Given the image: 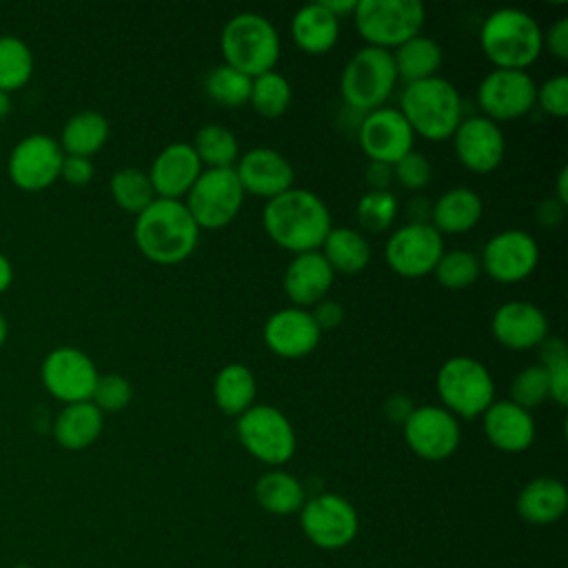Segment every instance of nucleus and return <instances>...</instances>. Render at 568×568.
I'll return each mask as SVG.
<instances>
[{
    "mask_svg": "<svg viewBox=\"0 0 568 568\" xmlns=\"http://www.w3.org/2000/svg\"><path fill=\"white\" fill-rule=\"evenodd\" d=\"M262 226L280 248L300 255L320 251L333 229V220L328 206L315 191L293 186L264 204Z\"/></svg>",
    "mask_w": 568,
    "mask_h": 568,
    "instance_id": "nucleus-1",
    "label": "nucleus"
},
{
    "mask_svg": "<svg viewBox=\"0 0 568 568\" xmlns=\"http://www.w3.org/2000/svg\"><path fill=\"white\" fill-rule=\"evenodd\" d=\"M138 251L160 266H173L191 257L200 244V226L182 200L155 197L133 222Z\"/></svg>",
    "mask_w": 568,
    "mask_h": 568,
    "instance_id": "nucleus-2",
    "label": "nucleus"
},
{
    "mask_svg": "<svg viewBox=\"0 0 568 568\" xmlns=\"http://www.w3.org/2000/svg\"><path fill=\"white\" fill-rule=\"evenodd\" d=\"M539 22L524 9L490 11L479 29V47L495 69L526 71L544 51Z\"/></svg>",
    "mask_w": 568,
    "mask_h": 568,
    "instance_id": "nucleus-3",
    "label": "nucleus"
},
{
    "mask_svg": "<svg viewBox=\"0 0 568 568\" xmlns=\"http://www.w3.org/2000/svg\"><path fill=\"white\" fill-rule=\"evenodd\" d=\"M399 113L406 118L415 135L430 142L448 140L462 122V95L457 87L442 78L404 84L399 93Z\"/></svg>",
    "mask_w": 568,
    "mask_h": 568,
    "instance_id": "nucleus-4",
    "label": "nucleus"
},
{
    "mask_svg": "<svg viewBox=\"0 0 568 568\" xmlns=\"http://www.w3.org/2000/svg\"><path fill=\"white\" fill-rule=\"evenodd\" d=\"M280 33L275 24L255 11H240L226 20L220 33V51L224 64L257 78L266 71H275L280 60Z\"/></svg>",
    "mask_w": 568,
    "mask_h": 568,
    "instance_id": "nucleus-5",
    "label": "nucleus"
},
{
    "mask_svg": "<svg viewBox=\"0 0 568 568\" xmlns=\"http://www.w3.org/2000/svg\"><path fill=\"white\" fill-rule=\"evenodd\" d=\"M435 390L442 402L439 406L457 419L481 417L495 402V382L490 371L470 355L448 357L435 375Z\"/></svg>",
    "mask_w": 568,
    "mask_h": 568,
    "instance_id": "nucleus-6",
    "label": "nucleus"
},
{
    "mask_svg": "<svg viewBox=\"0 0 568 568\" xmlns=\"http://www.w3.org/2000/svg\"><path fill=\"white\" fill-rule=\"evenodd\" d=\"M397 84V71L390 51L377 47L357 49L339 75V93L348 109L368 113L390 98Z\"/></svg>",
    "mask_w": 568,
    "mask_h": 568,
    "instance_id": "nucleus-7",
    "label": "nucleus"
},
{
    "mask_svg": "<svg viewBox=\"0 0 568 568\" xmlns=\"http://www.w3.org/2000/svg\"><path fill=\"white\" fill-rule=\"evenodd\" d=\"M353 20L366 47L393 51L422 33L426 9L417 0H357Z\"/></svg>",
    "mask_w": 568,
    "mask_h": 568,
    "instance_id": "nucleus-8",
    "label": "nucleus"
},
{
    "mask_svg": "<svg viewBox=\"0 0 568 568\" xmlns=\"http://www.w3.org/2000/svg\"><path fill=\"white\" fill-rule=\"evenodd\" d=\"M235 435L242 448L257 462L282 468L297 448V437L291 419L271 404H253L235 422Z\"/></svg>",
    "mask_w": 568,
    "mask_h": 568,
    "instance_id": "nucleus-9",
    "label": "nucleus"
},
{
    "mask_svg": "<svg viewBox=\"0 0 568 568\" xmlns=\"http://www.w3.org/2000/svg\"><path fill=\"white\" fill-rule=\"evenodd\" d=\"M244 197V189L233 169H204L184 195V206L200 231H217L237 217Z\"/></svg>",
    "mask_w": 568,
    "mask_h": 568,
    "instance_id": "nucleus-10",
    "label": "nucleus"
},
{
    "mask_svg": "<svg viewBox=\"0 0 568 568\" xmlns=\"http://www.w3.org/2000/svg\"><path fill=\"white\" fill-rule=\"evenodd\" d=\"M300 528L304 537L322 550H339L355 541L359 515L355 506L337 493H320L300 508Z\"/></svg>",
    "mask_w": 568,
    "mask_h": 568,
    "instance_id": "nucleus-11",
    "label": "nucleus"
},
{
    "mask_svg": "<svg viewBox=\"0 0 568 568\" xmlns=\"http://www.w3.org/2000/svg\"><path fill=\"white\" fill-rule=\"evenodd\" d=\"M444 253V237L430 222H406L384 244L386 266L399 277H424L435 271Z\"/></svg>",
    "mask_w": 568,
    "mask_h": 568,
    "instance_id": "nucleus-12",
    "label": "nucleus"
},
{
    "mask_svg": "<svg viewBox=\"0 0 568 568\" xmlns=\"http://www.w3.org/2000/svg\"><path fill=\"white\" fill-rule=\"evenodd\" d=\"M406 446L426 462L448 459L462 444L459 419L439 404L415 406L402 424Z\"/></svg>",
    "mask_w": 568,
    "mask_h": 568,
    "instance_id": "nucleus-13",
    "label": "nucleus"
},
{
    "mask_svg": "<svg viewBox=\"0 0 568 568\" xmlns=\"http://www.w3.org/2000/svg\"><path fill=\"white\" fill-rule=\"evenodd\" d=\"M481 273L499 284H517L532 275L539 264L537 240L521 229H504L490 235L481 248Z\"/></svg>",
    "mask_w": 568,
    "mask_h": 568,
    "instance_id": "nucleus-14",
    "label": "nucleus"
},
{
    "mask_svg": "<svg viewBox=\"0 0 568 568\" xmlns=\"http://www.w3.org/2000/svg\"><path fill=\"white\" fill-rule=\"evenodd\" d=\"M537 82L528 71L493 69L477 87V104L481 115L493 122L524 118L532 111Z\"/></svg>",
    "mask_w": 568,
    "mask_h": 568,
    "instance_id": "nucleus-15",
    "label": "nucleus"
},
{
    "mask_svg": "<svg viewBox=\"0 0 568 568\" xmlns=\"http://www.w3.org/2000/svg\"><path fill=\"white\" fill-rule=\"evenodd\" d=\"M95 362L75 346L51 348L40 366L44 388L62 404L89 402L98 382Z\"/></svg>",
    "mask_w": 568,
    "mask_h": 568,
    "instance_id": "nucleus-16",
    "label": "nucleus"
},
{
    "mask_svg": "<svg viewBox=\"0 0 568 568\" xmlns=\"http://www.w3.org/2000/svg\"><path fill=\"white\" fill-rule=\"evenodd\" d=\"M60 142L47 133H29L20 138L7 160L9 178L24 191H40L60 178L62 166Z\"/></svg>",
    "mask_w": 568,
    "mask_h": 568,
    "instance_id": "nucleus-17",
    "label": "nucleus"
},
{
    "mask_svg": "<svg viewBox=\"0 0 568 568\" xmlns=\"http://www.w3.org/2000/svg\"><path fill=\"white\" fill-rule=\"evenodd\" d=\"M357 142L371 162L390 166L415 151V133L395 106H379L364 113L357 126Z\"/></svg>",
    "mask_w": 568,
    "mask_h": 568,
    "instance_id": "nucleus-18",
    "label": "nucleus"
},
{
    "mask_svg": "<svg viewBox=\"0 0 568 568\" xmlns=\"http://www.w3.org/2000/svg\"><path fill=\"white\" fill-rule=\"evenodd\" d=\"M457 162L477 175L493 173L499 169L506 155V138L497 122L484 115L462 118L455 133L450 135Z\"/></svg>",
    "mask_w": 568,
    "mask_h": 568,
    "instance_id": "nucleus-19",
    "label": "nucleus"
},
{
    "mask_svg": "<svg viewBox=\"0 0 568 568\" xmlns=\"http://www.w3.org/2000/svg\"><path fill=\"white\" fill-rule=\"evenodd\" d=\"M244 195L273 200L293 189L295 171L286 155L268 146H255L242 153L233 166Z\"/></svg>",
    "mask_w": 568,
    "mask_h": 568,
    "instance_id": "nucleus-20",
    "label": "nucleus"
},
{
    "mask_svg": "<svg viewBox=\"0 0 568 568\" xmlns=\"http://www.w3.org/2000/svg\"><path fill=\"white\" fill-rule=\"evenodd\" d=\"M262 337L273 355L282 359H302L320 346L322 331L308 308L284 306L268 315Z\"/></svg>",
    "mask_w": 568,
    "mask_h": 568,
    "instance_id": "nucleus-21",
    "label": "nucleus"
},
{
    "mask_svg": "<svg viewBox=\"0 0 568 568\" xmlns=\"http://www.w3.org/2000/svg\"><path fill=\"white\" fill-rule=\"evenodd\" d=\"M490 333L504 348L530 351L548 337V317L532 302L510 300L495 308L490 317Z\"/></svg>",
    "mask_w": 568,
    "mask_h": 568,
    "instance_id": "nucleus-22",
    "label": "nucleus"
},
{
    "mask_svg": "<svg viewBox=\"0 0 568 568\" xmlns=\"http://www.w3.org/2000/svg\"><path fill=\"white\" fill-rule=\"evenodd\" d=\"M202 171L204 166L195 155L191 142H171L153 158L146 175L151 180L155 197L182 200Z\"/></svg>",
    "mask_w": 568,
    "mask_h": 568,
    "instance_id": "nucleus-23",
    "label": "nucleus"
},
{
    "mask_svg": "<svg viewBox=\"0 0 568 568\" xmlns=\"http://www.w3.org/2000/svg\"><path fill=\"white\" fill-rule=\"evenodd\" d=\"M484 435L501 453H524L535 442L532 413L510 399H495L481 415Z\"/></svg>",
    "mask_w": 568,
    "mask_h": 568,
    "instance_id": "nucleus-24",
    "label": "nucleus"
},
{
    "mask_svg": "<svg viewBox=\"0 0 568 568\" xmlns=\"http://www.w3.org/2000/svg\"><path fill=\"white\" fill-rule=\"evenodd\" d=\"M335 280L333 268L324 260L320 251H308L293 255L288 262L282 286L286 297L291 300V306L297 308H313L317 302L326 297Z\"/></svg>",
    "mask_w": 568,
    "mask_h": 568,
    "instance_id": "nucleus-25",
    "label": "nucleus"
},
{
    "mask_svg": "<svg viewBox=\"0 0 568 568\" xmlns=\"http://www.w3.org/2000/svg\"><path fill=\"white\" fill-rule=\"evenodd\" d=\"M517 515L530 526H550L568 508V488L557 477H535L526 481L515 499Z\"/></svg>",
    "mask_w": 568,
    "mask_h": 568,
    "instance_id": "nucleus-26",
    "label": "nucleus"
},
{
    "mask_svg": "<svg viewBox=\"0 0 568 568\" xmlns=\"http://www.w3.org/2000/svg\"><path fill=\"white\" fill-rule=\"evenodd\" d=\"M484 215V202L470 186H453L442 193L430 209L433 229L444 235L470 233Z\"/></svg>",
    "mask_w": 568,
    "mask_h": 568,
    "instance_id": "nucleus-27",
    "label": "nucleus"
},
{
    "mask_svg": "<svg viewBox=\"0 0 568 568\" xmlns=\"http://www.w3.org/2000/svg\"><path fill=\"white\" fill-rule=\"evenodd\" d=\"M291 38L306 55H324L339 40V20L322 2L300 7L291 18Z\"/></svg>",
    "mask_w": 568,
    "mask_h": 568,
    "instance_id": "nucleus-28",
    "label": "nucleus"
},
{
    "mask_svg": "<svg viewBox=\"0 0 568 568\" xmlns=\"http://www.w3.org/2000/svg\"><path fill=\"white\" fill-rule=\"evenodd\" d=\"M102 426L104 413L89 399L64 404L53 417L51 433L58 446L67 450H84L100 437Z\"/></svg>",
    "mask_w": 568,
    "mask_h": 568,
    "instance_id": "nucleus-29",
    "label": "nucleus"
},
{
    "mask_svg": "<svg viewBox=\"0 0 568 568\" xmlns=\"http://www.w3.org/2000/svg\"><path fill=\"white\" fill-rule=\"evenodd\" d=\"M320 253L333 268V273L355 275L371 264V244L366 235L353 226H333L324 237Z\"/></svg>",
    "mask_w": 568,
    "mask_h": 568,
    "instance_id": "nucleus-30",
    "label": "nucleus"
},
{
    "mask_svg": "<svg viewBox=\"0 0 568 568\" xmlns=\"http://www.w3.org/2000/svg\"><path fill=\"white\" fill-rule=\"evenodd\" d=\"M253 495L262 510L277 515V517L300 513V508L306 501L302 481L282 468H271V470L262 473L255 481Z\"/></svg>",
    "mask_w": 568,
    "mask_h": 568,
    "instance_id": "nucleus-31",
    "label": "nucleus"
},
{
    "mask_svg": "<svg viewBox=\"0 0 568 568\" xmlns=\"http://www.w3.org/2000/svg\"><path fill=\"white\" fill-rule=\"evenodd\" d=\"M390 55L397 71V80H402L404 84L435 78L444 62V51L439 42L424 33L406 40L404 44L393 49Z\"/></svg>",
    "mask_w": 568,
    "mask_h": 568,
    "instance_id": "nucleus-32",
    "label": "nucleus"
},
{
    "mask_svg": "<svg viewBox=\"0 0 568 568\" xmlns=\"http://www.w3.org/2000/svg\"><path fill=\"white\" fill-rule=\"evenodd\" d=\"M257 382L253 371L242 362L224 364L213 379V399L224 415L240 417L255 404Z\"/></svg>",
    "mask_w": 568,
    "mask_h": 568,
    "instance_id": "nucleus-33",
    "label": "nucleus"
},
{
    "mask_svg": "<svg viewBox=\"0 0 568 568\" xmlns=\"http://www.w3.org/2000/svg\"><path fill=\"white\" fill-rule=\"evenodd\" d=\"M109 140V120L93 109L73 113L60 131V149L64 155L91 158Z\"/></svg>",
    "mask_w": 568,
    "mask_h": 568,
    "instance_id": "nucleus-34",
    "label": "nucleus"
},
{
    "mask_svg": "<svg viewBox=\"0 0 568 568\" xmlns=\"http://www.w3.org/2000/svg\"><path fill=\"white\" fill-rule=\"evenodd\" d=\"M204 169H233L240 158V142L224 124H202L191 142Z\"/></svg>",
    "mask_w": 568,
    "mask_h": 568,
    "instance_id": "nucleus-35",
    "label": "nucleus"
},
{
    "mask_svg": "<svg viewBox=\"0 0 568 568\" xmlns=\"http://www.w3.org/2000/svg\"><path fill=\"white\" fill-rule=\"evenodd\" d=\"M291 102H293V89L282 73L266 71L257 78H251L248 104L257 115L280 118L288 111Z\"/></svg>",
    "mask_w": 568,
    "mask_h": 568,
    "instance_id": "nucleus-36",
    "label": "nucleus"
},
{
    "mask_svg": "<svg viewBox=\"0 0 568 568\" xmlns=\"http://www.w3.org/2000/svg\"><path fill=\"white\" fill-rule=\"evenodd\" d=\"M33 51L13 33L0 36V89L11 93L24 87L33 75Z\"/></svg>",
    "mask_w": 568,
    "mask_h": 568,
    "instance_id": "nucleus-37",
    "label": "nucleus"
},
{
    "mask_svg": "<svg viewBox=\"0 0 568 568\" xmlns=\"http://www.w3.org/2000/svg\"><path fill=\"white\" fill-rule=\"evenodd\" d=\"M109 191H111L113 202L122 211L133 213V215L142 213L155 200V193H153L146 171H140L135 166L118 169L109 180Z\"/></svg>",
    "mask_w": 568,
    "mask_h": 568,
    "instance_id": "nucleus-38",
    "label": "nucleus"
},
{
    "mask_svg": "<svg viewBox=\"0 0 568 568\" xmlns=\"http://www.w3.org/2000/svg\"><path fill=\"white\" fill-rule=\"evenodd\" d=\"M204 93L224 109H240L248 104L251 78L222 62L206 73Z\"/></svg>",
    "mask_w": 568,
    "mask_h": 568,
    "instance_id": "nucleus-39",
    "label": "nucleus"
},
{
    "mask_svg": "<svg viewBox=\"0 0 568 568\" xmlns=\"http://www.w3.org/2000/svg\"><path fill=\"white\" fill-rule=\"evenodd\" d=\"M433 275L442 288L464 291V288H470L479 280L481 264L475 253L464 251V248H453V251L442 253L439 262L435 264Z\"/></svg>",
    "mask_w": 568,
    "mask_h": 568,
    "instance_id": "nucleus-40",
    "label": "nucleus"
},
{
    "mask_svg": "<svg viewBox=\"0 0 568 568\" xmlns=\"http://www.w3.org/2000/svg\"><path fill=\"white\" fill-rule=\"evenodd\" d=\"M399 213V202L390 191H366L355 204V217L364 233H384Z\"/></svg>",
    "mask_w": 568,
    "mask_h": 568,
    "instance_id": "nucleus-41",
    "label": "nucleus"
},
{
    "mask_svg": "<svg viewBox=\"0 0 568 568\" xmlns=\"http://www.w3.org/2000/svg\"><path fill=\"white\" fill-rule=\"evenodd\" d=\"M541 366L548 375V399H552L559 408L568 404V348L557 337H546L539 346Z\"/></svg>",
    "mask_w": 568,
    "mask_h": 568,
    "instance_id": "nucleus-42",
    "label": "nucleus"
},
{
    "mask_svg": "<svg viewBox=\"0 0 568 568\" xmlns=\"http://www.w3.org/2000/svg\"><path fill=\"white\" fill-rule=\"evenodd\" d=\"M508 399L526 410L541 406L548 399V375L541 364L524 366L510 382Z\"/></svg>",
    "mask_w": 568,
    "mask_h": 568,
    "instance_id": "nucleus-43",
    "label": "nucleus"
},
{
    "mask_svg": "<svg viewBox=\"0 0 568 568\" xmlns=\"http://www.w3.org/2000/svg\"><path fill=\"white\" fill-rule=\"evenodd\" d=\"M131 397H133L131 382L120 373H106V375H98L91 402L102 413H120L131 404Z\"/></svg>",
    "mask_w": 568,
    "mask_h": 568,
    "instance_id": "nucleus-44",
    "label": "nucleus"
},
{
    "mask_svg": "<svg viewBox=\"0 0 568 568\" xmlns=\"http://www.w3.org/2000/svg\"><path fill=\"white\" fill-rule=\"evenodd\" d=\"M433 178V166L426 155L419 151L406 153L402 160L393 164V180L408 191H419L424 189Z\"/></svg>",
    "mask_w": 568,
    "mask_h": 568,
    "instance_id": "nucleus-45",
    "label": "nucleus"
},
{
    "mask_svg": "<svg viewBox=\"0 0 568 568\" xmlns=\"http://www.w3.org/2000/svg\"><path fill=\"white\" fill-rule=\"evenodd\" d=\"M535 104H539V109L552 118H566V113H568V78L561 73V75L548 78L541 84H537Z\"/></svg>",
    "mask_w": 568,
    "mask_h": 568,
    "instance_id": "nucleus-46",
    "label": "nucleus"
},
{
    "mask_svg": "<svg viewBox=\"0 0 568 568\" xmlns=\"http://www.w3.org/2000/svg\"><path fill=\"white\" fill-rule=\"evenodd\" d=\"M95 173V166L91 162V158H82V155H64L62 158V166H60V178L73 186H84L91 182Z\"/></svg>",
    "mask_w": 568,
    "mask_h": 568,
    "instance_id": "nucleus-47",
    "label": "nucleus"
},
{
    "mask_svg": "<svg viewBox=\"0 0 568 568\" xmlns=\"http://www.w3.org/2000/svg\"><path fill=\"white\" fill-rule=\"evenodd\" d=\"M544 49L557 60H568V18H557L544 33Z\"/></svg>",
    "mask_w": 568,
    "mask_h": 568,
    "instance_id": "nucleus-48",
    "label": "nucleus"
},
{
    "mask_svg": "<svg viewBox=\"0 0 568 568\" xmlns=\"http://www.w3.org/2000/svg\"><path fill=\"white\" fill-rule=\"evenodd\" d=\"M315 324L320 326V331H331V328H337L344 320V306L335 300H328L324 297L322 302H317L313 308H308Z\"/></svg>",
    "mask_w": 568,
    "mask_h": 568,
    "instance_id": "nucleus-49",
    "label": "nucleus"
},
{
    "mask_svg": "<svg viewBox=\"0 0 568 568\" xmlns=\"http://www.w3.org/2000/svg\"><path fill=\"white\" fill-rule=\"evenodd\" d=\"M364 180L368 184V191H390L393 166L384 164V162H371L368 160L366 171H364Z\"/></svg>",
    "mask_w": 568,
    "mask_h": 568,
    "instance_id": "nucleus-50",
    "label": "nucleus"
},
{
    "mask_svg": "<svg viewBox=\"0 0 568 568\" xmlns=\"http://www.w3.org/2000/svg\"><path fill=\"white\" fill-rule=\"evenodd\" d=\"M413 408H415V404L410 402V397H406V395H402V393H395V395H390V397L384 402V415H386L390 422L399 424V426L406 422V417L410 415Z\"/></svg>",
    "mask_w": 568,
    "mask_h": 568,
    "instance_id": "nucleus-51",
    "label": "nucleus"
},
{
    "mask_svg": "<svg viewBox=\"0 0 568 568\" xmlns=\"http://www.w3.org/2000/svg\"><path fill=\"white\" fill-rule=\"evenodd\" d=\"M564 209H566V206H561L555 197L544 200V202L537 206V220H539V224H544V226H555V224L561 220Z\"/></svg>",
    "mask_w": 568,
    "mask_h": 568,
    "instance_id": "nucleus-52",
    "label": "nucleus"
},
{
    "mask_svg": "<svg viewBox=\"0 0 568 568\" xmlns=\"http://www.w3.org/2000/svg\"><path fill=\"white\" fill-rule=\"evenodd\" d=\"M322 4H324L326 11H331L337 20H342L344 16H353L357 0H322Z\"/></svg>",
    "mask_w": 568,
    "mask_h": 568,
    "instance_id": "nucleus-53",
    "label": "nucleus"
},
{
    "mask_svg": "<svg viewBox=\"0 0 568 568\" xmlns=\"http://www.w3.org/2000/svg\"><path fill=\"white\" fill-rule=\"evenodd\" d=\"M430 209L433 204H428L422 197H415L408 202V211H410V222H430Z\"/></svg>",
    "mask_w": 568,
    "mask_h": 568,
    "instance_id": "nucleus-54",
    "label": "nucleus"
},
{
    "mask_svg": "<svg viewBox=\"0 0 568 568\" xmlns=\"http://www.w3.org/2000/svg\"><path fill=\"white\" fill-rule=\"evenodd\" d=\"M568 169L561 166L557 178H555V200L561 204V206H568Z\"/></svg>",
    "mask_w": 568,
    "mask_h": 568,
    "instance_id": "nucleus-55",
    "label": "nucleus"
},
{
    "mask_svg": "<svg viewBox=\"0 0 568 568\" xmlns=\"http://www.w3.org/2000/svg\"><path fill=\"white\" fill-rule=\"evenodd\" d=\"M13 282V264L11 260L0 251V293L7 291Z\"/></svg>",
    "mask_w": 568,
    "mask_h": 568,
    "instance_id": "nucleus-56",
    "label": "nucleus"
},
{
    "mask_svg": "<svg viewBox=\"0 0 568 568\" xmlns=\"http://www.w3.org/2000/svg\"><path fill=\"white\" fill-rule=\"evenodd\" d=\"M11 111V95L0 89V118H4Z\"/></svg>",
    "mask_w": 568,
    "mask_h": 568,
    "instance_id": "nucleus-57",
    "label": "nucleus"
},
{
    "mask_svg": "<svg viewBox=\"0 0 568 568\" xmlns=\"http://www.w3.org/2000/svg\"><path fill=\"white\" fill-rule=\"evenodd\" d=\"M7 335H9V324H7L4 313L0 311V346L7 342Z\"/></svg>",
    "mask_w": 568,
    "mask_h": 568,
    "instance_id": "nucleus-58",
    "label": "nucleus"
}]
</instances>
